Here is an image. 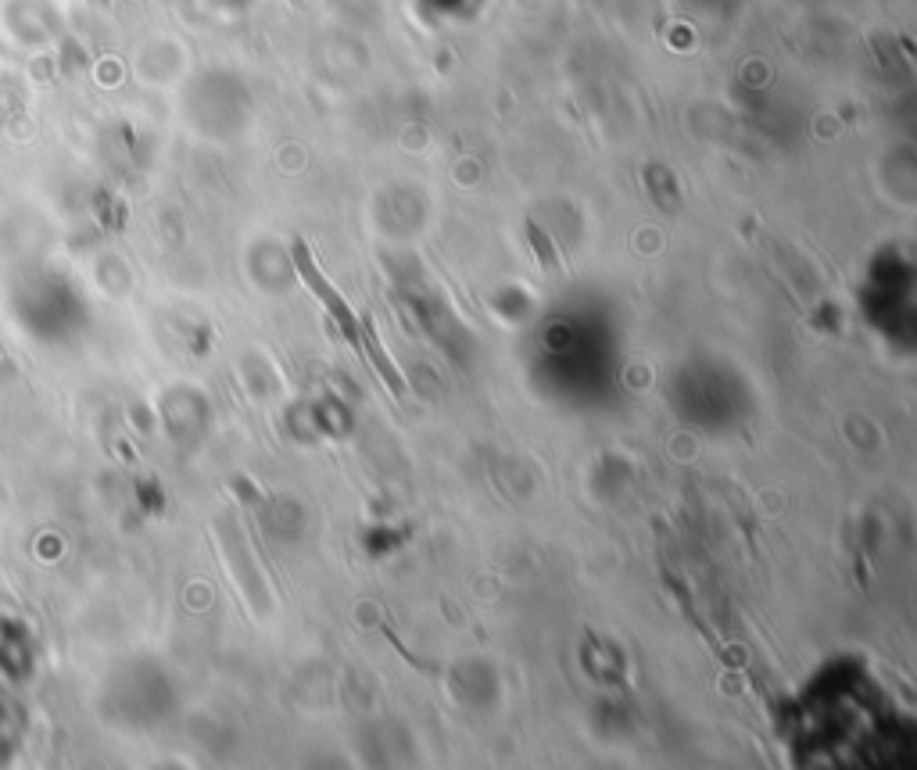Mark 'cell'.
<instances>
[{
	"instance_id": "6da1fadb",
	"label": "cell",
	"mask_w": 917,
	"mask_h": 770,
	"mask_svg": "<svg viewBox=\"0 0 917 770\" xmlns=\"http://www.w3.org/2000/svg\"><path fill=\"white\" fill-rule=\"evenodd\" d=\"M294 266H298L301 280L309 283V291L316 294L319 301H323V305H326V312H330V316L337 319V326H341L344 334H348V341H352V344H359V326H362V323H359V319H355V312H352V308H348V301H344L341 294H337L334 287H330V280H326V276L319 273V266H316V262H312L309 248H305L301 240H298V244H294Z\"/></svg>"
},
{
	"instance_id": "7a4b0ae2",
	"label": "cell",
	"mask_w": 917,
	"mask_h": 770,
	"mask_svg": "<svg viewBox=\"0 0 917 770\" xmlns=\"http://www.w3.org/2000/svg\"><path fill=\"white\" fill-rule=\"evenodd\" d=\"M359 341L366 344L369 359H373V366L380 369V377L387 380V387H391L395 394H402V391H405V380H402V373H398V369L391 366V359L384 355V348H380L377 334H373V326H359Z\"/></svg>"
},
{
	"instance_id": "3957f363",
	"label": "cell",
	"mask_w": 917,
	"mask_h": 770,
	"mask_svg": "<svg viewBox=\"0 0 917 770\" xmlns=\"http://www.w3.org/2000/svg\"><path fill=\"white\" fill-rule=\"evenodd\" d=\"M294 4H301V0H294Z\"/></svg>"
}]
</instances>
